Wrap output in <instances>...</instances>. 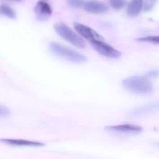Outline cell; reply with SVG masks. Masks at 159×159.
Returning <instances> with one entry per match:
<instances>
[{
    "instance_id": "cell-1",
    "label": "cell",
    "mask_w": 159,
    "mask_h": 159,
    "mask_svg": "<svg viewBox=\"0 0 159 159\" xmlns=\"http://www.w3.org/2000/svg\"><path fill=\"white\" fill-rule=\"evenodd\" d=\"M123 86L129 91L138 94H145L153 90V86L149 79L143 76H133L126 78L122 82Z\"/></svg>"
},
{
    "instance_id": "cell-2",
    "label": "cell",
    "mask_w": 159,
    "mask_h": 159,
    "mask_svg": "<svg viewBox=\"0 0 159 159\" xmlns=\"http://www.w3.org/2000/svg\"><path fill=\"white\" fill-rule=\"evenodd\" d=\"M50 50L53 54L65 59L74 63H83L87 60V58L84 55L81 54L75 50L71 49L68 47L56 42L50 44Z\"/></svg>"
},
{
    "instance_id": "cell-3",
    "label": "cell",
    "mask_w": 159,
    "mask_h": 159,
    "mask_svg": "<svg viewBox=\"0 0 159 159\" xmlns=\"http://www.w3.org/2000/svg\"><path fill=\"white\" fill-rule=\"evenodd\" d=\"M54 31L61 38L68 41L71 45H74L78 48H85V41L82 37H80L79 34H76L73 30H71L69 26H67L64 23H57L54 26Z\"/></svg>"
},
{
    "instance_id": "cell-4",
    "label": "cell",
    "mask_w": 159,
    "mask_h": 159,
    "mask_svg": "<svg viewBox=\"0 0 159 159\" xmlns=\"http://www.w3.org/2000/svg\"><path fill=\"white\" fill-rule=\"evenodd\" d=\"M94 49L99 54L102 55L110 59H119L121 56V52L104 41H94L90 42Z\"/></svg>"
},
{
    "instance_id": "cell-5",
    "label": "cell",
    "mask_w": 159,
    "mask_h": 159,
    "mask_svg": "<svg viewBox=\"0 0 159 159\" xmlns=\"http://www.w3.org/2000/svg\"><path fill=\"white\" fill-rule=\"evenodd\" d=\"M74 28L79 35L89 41L90 42L94 41H104L103 37L99 33H97L95 30L86 25L79 23H75Z\"/></svg>"
},
{
    "instance_id": "cell-6",
    "label": "cell",
    "mask_w": 159,
    "mask_h": 159,
    "mask_svg": "<svg viewBox=\"0 0 159 159\" xmlns=\"http://www.w3.org/2000/svg\"><path fill=\"white\" fill-rule=\"evenodd\" d=\"M105 129L108 132L119 134H138L142 132V127L138 125L120 124L106 126Z\"/></svg>"
},
{
    "instance_id": "cell-7",
    "label": "cell",
    "mask_w": 159,
    "mask_h": 159,
    "mask_svg": "<svg viewBox=\"0 0 159 159\" xmlns=\"http://www.w3.org/2000/svg\"><path fill=\"white\" fill-rule=\"evenodd\" d=\"M36 17L40 21H46L52 14V9L49 3L45 0H40L34 7Z\"/></svg>"
},
{
    "instance_id": "cell-8",
    "label": "cell",
    "mask_w": 159,
    "mask_h": 159,
    "mask_svg": "<svg viewBox=\"0 0 159 159\" xmlns=\"http://www.w3.org/2000/svg\"><path fill=\"white\" fill-rule=\"evenodd\" d=\"M159 111V101H153L144 105L138 106L130 112V115L133 117H139L143 115H149L151 113L158 112Z\"/></svg>"
},
{
    "instance_id": "cell-9",
    "label": "cell",
    "mask_w": 159,
    "mask_h": 159,
    "mask_svg": "<svg viewBox=\"0 0 159 159\" xmlns=\"http://www.w3.org/2000/svg\"><path fill=\"white\" fill-rule=\"evenodd\" d=\"M83 8L86 12L93 14L104 13L108 11V6L107 5L96 0H90V1L85 2Z\"/></svg>"
},
{
    "instance_id": "cell-10",
    "label": "cell",
    "mask_w": 159,
    "mask_h": 159,
    "mask_svg": "<svg viewBox=\"0 0 159 159\" xmlns=\"http://www.w3.org/2000/svg\"><path fill=\"white\" fill-rule=\"evenodd\" d=\"M0 142L6 144L12 145V146H19V147H43V143L41 142L31 141V140H21V139H0Z\"/></svg>"
},
{
    "instance_id": "cell-11",
    "label": "cell",
    "mask_w": 159,
    "mask_h": 159,
    "mask_svg": "<svg viewBox=\"0 0 159 159\" xmlns=\"http://www.w3.org/2000/svg\"><path fill=\"white\" fill-rule=\"evenodd\" d=\"M144 6V0H130L127 6V15L130 17H135L140 14Z\"/></svg>"
},
{
    "instance_id": "cell-12",
    "label": "cell",
    "mask_w": 159,
    "mask_h": 159,
    "mask_svg": "<svg viewBox=\"0 0 159 159\" xmlns=\"http://www.w3.org/2000/svg\"><path fill=\"white\" fill-rule=\"evenodd\" d=\"M0 15L6 16V17L10 19H15L16 17V14L14 9L6 5H0Z\"/></svg>"
},
{
    "instance_id": "cell-13",
    "label": "cell",
    "mask_w": 159,
    "mask_h": 159,
    "mask_svg": "<svg viewBox=\"0 0 159 159\" xmlns=\"http://www.w3.org/2000/svg\"><path fill=\"white\" fill-rule=\"evenodd\" d=\"M137 41L140 42H146V43H152L159 45V35L146 36V37L138 38Z\"/></svg>"
},
{
    "instance_id": "cell-14",
    "label": "cell",
    "mask_w": 159,
    "mask_h": 159,
    "mask_svg": "<svg viewBox=\"0 0 159 159\" xmlns=\"http://www.w3.org/2000/svg\"><path fill=\"white\" fill-rule=\"evenodd\" d=\"M110 4L113 9H121L125 6L127 1L126 0H109Z\"/></svg>"
},
{
    "instance_id": "cell-15",
    "label": "cell",
    "mask_w": 159,
    "mask_h": 159,
    "mask_svg": "<svg viewBox=\"0 0 159 159\" xmlns=\"http://www.w3.org/2000/svg\"><path fill=\"white\" fill-rule=\"evenodd\" d=\"M67 2L71 7L80 8L83 7L85 2L84 0H67Z\"/></svg>"
},
{
    "instance_id": "cell-16",
    "label": "cell",
    "mask_w": 159,
    "mask_h": 159,
    "mask_svg": "<svg viewBox=\"0 0 159 159\" xmlns=\"http://www.w3.org/2000/svg\"><path fill=\"white\" fill-rule=\"evenodd\" d=\"M10 115V110L6 106L0 104V117H7Z\"/></svg>"
},
{
    "instance_id": "cell-17",
    "label": "cell",
    "mask_w": 159,
    "mask_h": 159,
    "mask_svg": "<svg viewBox=\"0 0 159 159\" xmlns=\"http://www.w3.org/2000/svg\"><path fill=\"white\" fill-rule=\"evenodd\" d=\"M144 76H146L148 79H153V78H156L158 77V76H159V71L153 70V71H151L149 72V73H148Z\"/></svg>"
},
{
    "instance_id": "cell-18",
    "label": "cell",
    "mask_w": 159,
    "mask_h": 159,
    "mask_svg": "<svg viewBox=\"0 0 159 159\" xmlns=\"http://www.w3.org/2000/svg\"><path fill=\"white\" fill-rule=\"evenodd\" d=\"M155 146L158 147H159V142H157V143H155Z\"/></svg>"
},
{
    "instance_id": "cell-19",
    "label": "cell",
    "mask_w": 159,
    "mask_h": 159,
    "mask_svg": "<svg viewBox=\"0 0 159 159\" xmlns=\"http://www.w3.org/2000/svg\"><path fill=\"white\" fill-rule=\"evenodd\" d=\"M11 1H15V2H21L23 0H11Z\"/></svg>"
}]
</instances>
